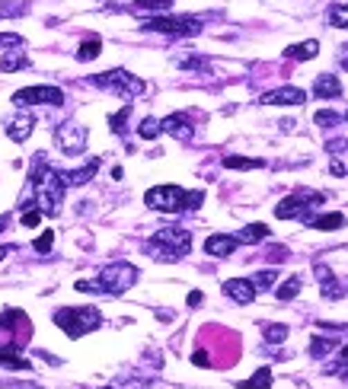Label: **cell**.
<instances>
[{
	"mask_svg": "<svg viewBox=\"0 0 348 389\" xmlns=\"http://www.w3.org/2000/svg\"><path fill=\"white\" fill-rule=\"evenodd\" d=\"M205 201L201 191H185L179 185H154L144 195V205L150 211H160V214H183V211H195V207Z\"/></svg>",
	"mask_w": 348,
	"mask_h": 389,
	"instance_id": "6da1fadb",
	"label": "cell"
},
{
	"mask_svg": "<svg viewBox=\"0 0 348 389\" xmlns=\"http://www.w3.org/2000/svg\"><path fill=\"white\" fill-rule=\"evenodd\" d=\"M150 256L157 258V262H179V258L189 256L192 249V233L183 230V227H163L144 243Z\"/></svg>",
	"mask_w": 348,
	"mask_h": 389,
	"instance_id": "7a4b0ae2",
	"label": "cell"
},
{
	"mask_svg": "<svg viewBox=\"0 0 348 389\" xmlns=\"http://www.w3.org/2000/svg\"><path fill=\"white\" fill-rule=\"evenodd\" d=\"M141 278V272L131 262H112L100 272L96 281H77V290H93V294H125L134 287V281Z\"/></svg>",
	"mask_w": 348,
	"mask_h": 389,
	"instance_id": "3957f363",
	"label": "cell"
},
{
	"mask_svg": "<svg viewBox=\"0 0 348 389\" xmlns=\"http://www.w3.org/2000/svg\"><path fill=\"white\" fill-rule=\"evenodd\" d=\"M323 201H326V195H320V191L297 189V191H291L288 198H282V205L275 207V217H278V220H291V217H294V220H304V224H310Z\"/></svg>",
	"mask_w": 348,
	"mask_h": 389,
	"instance_id": "277c9868",
	"label": "cell"
},
{
	"mask_svg": "<svg viewBox=\"0 0 348 389\" xmlns=\"http://www.w3.org/2000/svg\"><path fill=\"white\" fill-rule=\"evenodd\" d=\"M55 323L67 332V339H80L86 332L100 329L102 313L96 307H64L55 313Z\"/></svg>",
	"mask_w": 348,
	"mask_h": 389,
	"instance_id": "5b68a950",
	"label": "cell"
},
{
	"mask_svg": "<svg viewBox=\"0 0 348 389\" xmlns=\"http://www.w3.org/2000/svg\"><path fill=\"white\" fill-rule=\"evenodd\" d=\"M90 83H93V86H100V90L116 93V96H122V99H138V96L147 90V83H144L141 77L128 74V70H122V67H116V70H106V74L90 77Z\"/></svg>",
	"mask_w": 348,
	"mask_h": 389,
	"instance_id": "8992f818",
	"label": "cell"
},
{
	"mask_svg": "<svg viewBox=\"0 0 348 389\" xmlns=\"http://www.w3.org/2000/svg\"><path fill=\"white\" fill-rule=\"evenodd\" d=\"M147 32H163V35H199L201 32V19L195 17H150L144 23Z\"/></svg>",
	"mask_w": 348,
	"mask_h": 389,
	"instance_id": "52a82bcc",
	"label": "cell"
},
{
	"mask_svg": "<svg viewBox=\"0 0 348 389\" xmlns=\"http://www.w3.org/2000/svg\"><path fill=\"white\" fill-rule=\"evenodd\" d=\"M64 102V90L58 86H26V90L13 93V106H61Z\"/></svg>",
	"mask_w": 348,
	"mask_h": 389,
	"instance_id": "ba28073f",
	"label": "cell"
},
{
	"mask_svg": "<svg viewBox=\"0 0 348 389\" xmlns=\"http://www.w3.org/2000/svg\"><path fill=\"white\" fill-rule=\"evenodd\" d=\"M55 141H58V147L64 150V153H71V157H77V153H83V147H86V128L83 124H58L55 128Z\"/></svg>",
	"mask_w": 348,
	"mask_h": 389,
	"instance_id": "9c48e42d",
	"label": "cell"
},
{
	"mask_svg": "<svg viewBox=\"0 0 348 389\" xmlns=\"http://www.w3.org/2000/svg\"><path fill=\"white\" fill-rule=\"evenodd\" d=\"M259 102H262V106H304V102H307V93L300 90V86H278V90L266 93Z\"/></svg>",
	"mask_w": 348,
	"mask_h": 389,
	"instance_id": "30bf717a",
	"label": "cell"
},
{
	"mask_svg": "<svg viewBox=\"0 0 348 389\" xmlns=\"http://www.w3.org/2000/svg\"><path fill=\"white\" fill-rule=\"evenodd\" d=\"M313 274H316V281H320V294H323L326 300H339L342 294H345V284H342L339 278L329 272V265L316 262V265H313Z\"/></svg>",
	"mask_w": 348,
	"mask_h": 389,
	"instance_id": "8fae6325",
	"label": "cell"
},
{
	"mask_svg": "<svg viewBox=\"0 0 348 389\" xmlns=\"http://www.w3.org/2000/svg\"><path fill=\"white\" fill-rule=\"evenodd\" d=\"M224 294L233 303H240V307H249L256 300V287H253L249 278H230V281H224Z\"/></svg>",
	"mask_w": 348,
	"mask_h": 389,
	"instance_id": "7c38bea8",
	"label": "cell"
},
{
	"mask_svg": "<svg viewBox=\"0 0 348 389\" xmlns=\"http://www.w3.org/2000/svg\"><path fill=\"white\" fill-rule=\"evenodd\" d=\"M237 246H240V243H237V236H230V233H214V236H208L205 240V252L208 256H214V258L233 256V249Z\"/></svg>",
	"mask_w": 348,
	"mask_h": 389,
	"instance_id": "4fadbf2b",
	"label": "cell"
},
{
	"mask_svg": "<svg viewBox=\"0 0 348 389\" xmlns=\"http://www.w3.org/2000/svg\"><path fill=\"white\" fill-rule=\"evenodd\" d=\"M33 128H35V118L29 115V112L13 115V118H10V124H7V137H10V141H17V144H23V141H29Z\"/></svg>",
	"mask_w": 348,
	"mask_h": 389,
	"instance_id": "5bb4252c",
	"label": "cell"
},
{
	"mask_svg": "<svg viewBox=\"0 0 348 389\" xmlns=\"http://www.w3.org/2000/svg\"><path fill=\"white\" fill-rule=\"evenodd\" d=\"M160 124H163L166 134H173L176 141H189V137H192V122H189V115H179V112H176V115H166Z\"/></svg>",
	"mask_w": 348,
	"mask_h": 389,
	"instance_id": "9a60e30c",
	"label": "cell"
},
{
	"mask_svg": "<svg viewBox=\"0 0 348 389\" xmlns=\"http://www.w3.org/2000/svg\"><path fill=\"white\" fill-rule=\"evenodd\" d=\"M96 169H100V160H90V163L80 166V169H74V173H61V182H64V189H71V185H83V182H90L93 175H96Z\"/></svg>",
	"mask_w": 348,
	"mask_h": 389,
	"instance_id": "2e32d148",
	"label": "cell"
},
{
	"mask_svg": "<svg viewBox=\"0 0 348 389\" xmlns=\"http://www.w3.org/2000/svg\"><path fill=\"white\" fill-rule=\"evenodd\" d=\"M313 93L320 96V99H336L342 93V80L339 77H332V74H320L313 83Z\"/></svg>",
	"mask_w": 348,
	"mask_h": 389,
	"instance_id": "e0dca14e",
	"label": "cell"
},
{
	"mask_svg": "<svg viewBox=\"0 0 348 389\" xmlns=\"http://www.w3.org/2000/svg\"><path fill=\"white\" fill-rule=\"evenodd\" d=\"M310 227H313V230H323V233L342 230V227H345V214H342V211H332V214H316L313 220H310Z\"/></svg>",
	"mask_w": 348,
	"mask_h": 389,
	"instance_id": "ac0fdd59",
	"label": "cell"
},
{
	"mask_svg": "<svg viewBox=\"0 0 348 389\" xmlns=\"http://www.w3.org/2000/svg\"><path fill=\"white\" fill-rule=\"evenodd\" d=\"M320 55V41H300V45H291L288 51H284V58H291V61H310V58H316Z\"/></svg>",
	"mask_w": 348,
	"mask_h": 389,
	"instance_id": "d6986e66",
	"label": "cell"
},
{
	"mask_svg": "<svg viewBox=\"0 0 348 389\" xmlns=\"http://www.w3.org/2000/svg\"><path fill=\"white\" fill-rule=\"evenodd\" d=\"M268 240V227L266 224H249L243 227L240 233H237V243H243V246H253V243H262Z\"/></svg>",
	"mask_w": 348,
	"mask_h": 389,
	"instance_id": "ffe728a7",
	"label": "cell"
},
{
	"mask_svg": "<svg viewBox=\"0 0 348 389\" xmlns=\"http://www.w3.org/2000/svg\"><path fill=\"white\" fill-rule=\"evenodd\" d=\"M0 367H10V370H29V357H23L17 348H0Z\"/></svg>",
	"mask_w": 348,
	"mask_h": 389,
	"instance_id": "44dd1931",
	"label": "cell"
},
{
	"mask_svg": "<svg viewBox=\"0 0 348 389\" xmlns=\"http://www.w3.org/2000/svg\"><path fill=\"white\" fill-rule=\"evenodd\" d=\"M240 389H272V370L268 367H259L246 383H237Z\"/></svg>",
	"mask_w": 348,
	"mask_h": 389,
	"instance_id": "7402d4cb",
	"label": "cell"
},
{
	"mask_svg": "<svg viewBox=\"0 0 348 389\" xmlns=\"http://www.w3.org/2000/svg\"><path fill=\"white\" fill-rule=\"evenodd\" d=\"M23 67H29V58H26L23 51H7V55L0 58V70H3V74H10V70H23Z\"/></svg>",
	"mask_w": 348,
	"mask_h": 389,
	"instance_id": "603a6c76",
	"label": "cell"
},
{
	"mask_svg": "<svg viewBox=\"0 0 348 389\" xmlns=\"http://www.w3.org/2000/svg\"><path fill=\"white\" fill-rule=\"evenodd\" d=\"M300 287H304V281H300L297 274H291L288 281H284L282 287L275 290V294H278V300H282V303H288V300H294V297L300 294Z\"/></svg>",
	"mask_w": 348,
	"mask_h": 389,
	"instance_id": "cb8c5ba5",
	"label": "cell"
},
{
	"mask_svg": "<svg viewBox=\"0 0 348 389\" xmlns=\"http://www.w3.org/2000/svg\"><path fill=\"white\" fill-rule=\"evenodd\" d=\"M173 7V0H138L134 3V13H166V10Z\"/></svg>",
	"mask_w": 348,
	"mask_h": 389,
	"instance_id": "d4e9b609",
	"label": "cell"
},
{
	"mask_svg": "<svg viewBox=\"0 0 348 389\" xmlns=\"http://www.w3.org/2000/svg\"><path fill=\"white\" fill-rule=\"evenodd\" d=\"M100 51H102V41L93 35V39H86L80 48H77V61H93V58H100Z\"/></svg>",
	"mask_w": 348,
	"mask_h": 389,
	"instance_id": "484cf974",
	"label": "cell"
},
{
	"mask_svg": "<svg viewBox=\"0 0 348 389\" xmlns=\"http://www.w3.org/2000/svg\"><path fill=\"white\" fill-rule=\"evenodd\" d=\"M249 281H253L256 294H259V290H272L275 281H278V272H275V268H266V272H259L256 278H249Z\"/></svg>",
	"mask_w": 348,
	"mask_h": 389,
	"instance_id": "4316f807",
	"label": "cell"
},
{
	"mask_svg": "<svg viewBox=\"0 0 348 389\" xmlns=\"http://www.w3.org/2000/svg\"><path fill=\"white\" fill-rule=\"evenodd\" d=\"M227 169H262V160H253V157H224Z\"/></svg>",
	"mask_w": 348,
	"mask_h": 389,
	"instance_id": "83f0119b",
	"label": "cell"
},
{
	"mask_svg": "<svg viewBox=\"0 0 348 389\" xmlns=\"http://www.w3.org/2000/svg\"><path fill=\"white\" fill-rule=\"evenodd\" d=\"M288 325H282V323H268L266 329H262V335H266V341H272V345H282L284 339H288Z\"/></svg>",
	"mask_w": 348,
	"mask_h": 389,
	"instance_id": "f1b7e54d",
	"label": "cell"
},
{
	"mask_svg": "<svg viewBox=\"0 0 348 389\" xmlns=\"http://www.w3.org/2000/svg\"><path fill=\"white\" fill-rule=\"evenodd\" d=\"M329 23L336 29H348V3H332L329 7Z\"/></svg>",
	"mask_w": 348,
	"mask_h": 389,
	"instance_id": "f546056e",
	"label": "cell"
},
{
	"mask_svg": "<svg viewBox=\"0 0 348 389\" xmlns=\"http://www.w3.org/2000/svg\"><path fill=\"white\" fill-rule=\"evenodd\" d=\"M332 348H336V339H320V335L310 339V354L313 357H326Z\"/></svg>",
	"mask_w": 348,
	"mask_h": 389,
	"instance_id": "4dcf8cb0",
	"label": "cell"
},
{
	"mask_svg": "<svg viewBox=\"0 0 348 389\" xmlns=\"http://www.w3.org/2000/svg\"><path fill=\"white\" fill-rule=\"evenodd\" d=\"M138 134H141V137H147V141H154V137H160V134H163V124H160L157 118H144L141 128H138Z\"/></svg>",
	"mask_w": 348,
	"mask_h": 389,
	"instance_id": "1f68e13d",
	"label": "cell"
},
{
	"mask_svg": "<svg viewBox=\"0 0 348 389\" xmlns=\"http://www.w3.org/2000/svg\"><path fill=\"white\" fill-rule=\"evenodd\" d=\"M128 115H131V102H128V106H122V112H116V115L109 118L112 131H116V134H125V122H128Z\"/></svg>",
	"mask_w": 348,
	"mask_h": 389,
	"instance_id": "d6a6232c",
	"label": "cell"
},
{
	"mask_svg": "<svg viewBox=\"0 0 348 389\" xmlns=\"http://www.w3.org/2000/svg\"><path fill=\"white\" fill-rule=\"evenodd\" d=\"M326 373H339V377H348V345L339 351V361L326 367Z\"/></svg>",
	"mask_w": 348,
	"mask_h": 389,
	"instance_id": "836d02e7",
	"label": "cell"
},
{
	"mask_svg": "<svg viewBox=\"0 0 348 389\" xmlns=\"http://www.w3.org/2000/svg\"><path fill=\"white\" fill-rule=\"evenodd\" d=\"M313 122L320 124V128H329V124H342V122H345V118H342L339 112H316V115H313Z\"/></svg>",
	"mask_w": 348,
	"mask_h": 389,
	"instance_id": "e575fe53",
	"label": "cell"
},
{
	"mask_svg": "<svg viewBox=\"0 0 348 389\" xmlns=\"http://www.w3.org/2000/svg\"><path fill=\"white\" fill-rule=\"evenodd\" d=\"M176 64L185 67V70H201V74L208 70V61L205 58H176Z\"/></svg>",
	"mask_w": 348,
	"mask_h": 389,
	"instance_id": "d590c367",
	"label": "cell"
},
{
	"mask_svg": "<svg viewBox=\"0 0 348 389\" xmlns=\"http://www.w3.org/2000/svg\"><path fill=\"white\" fill-rule=\"evenodd\" d=\"M26 10V3H0V17H23Z\"/></svg>",
	"mask_w": 348,
	"mask_h": 389,
	"instance_id": "8d00e7d4",
	"label": "cell"
},
{
	"mask_svg": "<svg viewBox=\"0 0 348 389\" xmlns=\"http://www.w3.org/2000/svg\"><path fill=\"white\" fill-rule=\"evenodd\" d=\"M23 45V35L17 32H0V48H19Z\"/></svg>",
	"mask_w": 348,
	"mask_h": 389,
	"instance_id": "74e56055",
	"label": "cell"
},
{
	"mask_svg": "<svg viewBox=\"0 0 348 389\" xmlns=\"http://www.w3.org/2000/svg\"><path fill=\"white\" fill-rule=\"evenodd\" d=\"M51 243H55V230H45L39 240H35V252H48Z\"/></svg>",
	"mask_w": 348,
	"mask_h": 389,
	"instance_id": "f35d334b",
	"label": "cell"
},
{
	"mask_svg": "<svg viewBox=\"0 0 348 389\" xmlns=\"http://www.w3.org/2000/svg\"><path fill=\"white\" fill-rule=\"evenodd\" d=\"M326 150H329L332 157H348V141H329Z\"/></svg>",
	"mask_w": 348,
	"mask_h": 389,
	"instance_id": "ab89813d",
	"label": "cell"
},
{
	"mask_svg": "<svg viewBox=\"0 0 348 389\" xmlns=\"http://www.w3.org/2000/svg\"><path fill=\"white\" fill-rule=\"evenodd\" d=\"M39 220H42L39 207H33V211H26V214H23V227H39Z\"/></svg>",
	"mask_w": 348,
	"mask_h": 389,
	"instance_id": "60d3db41",
	"label": "cell"
},
{
	"mask_svg": "<svg viewBox=\"0 0 348 389\" xmlns=\"http://www.w3.org/2000/svg\"><path fill=\"white\" fill-rule=\"evenodd\" d=\"M192 361H195V364H199V367H211V361H208V354H205V351H195V357H192Z\"/></svg>",
	"mask_w": 348,
	"mask_h": 389,
	"instance_id": "b9f144b4",
	"label": "cell"
},
{
	"mask_svg": "<svg viewBox=\"0 0 348 389\" xmlns=\"http://www.w3.org/2000/svg\"><path fill=\"white\" fill-rule=\"evenodd\" d=\"M199 303H201V294H199V290H192V294H189V307H199Z\"/></svg>",
	"mask_w": 348,
	"mask_h": 389,
	"instance_id": "7bdbcfd3",
	"label": "cell"
},
{
	"mask_svg": "<svg viewBox=\"0 0 348 389\" xmlns=\"http://www.w3.org/2000/svg\"><path fill=\"white\" fill-rule=\"evenodd\" d=\"M339 64L348 70V45H345V48H342V55H339Z\"/></svg>",
	"mask_w": 348,
	"mask_h": 389,
	"instance_id": "ee69618b",
	"label": "cell"
},
{
	"mask_svg": "<svg viewBox=\"0 0 348 389\" xmlns=\"http://www.w3.org/2000/svg\"><path fill=\"white\" fill-rule=\"evenodd\" d=\"M10 252H13V246H0V262H3V258H7Z\"/></svg>",
	"mask_w": 348,
	"mask_h": 389,
	"instance_id": "f6af8a7d",
	"label": "cell"
},
{
	"mask_svg": "<svg viewBox=\"0 0 348 389\" xmlns=\"http://www.w3.org/2000/svg\"><path fill=\"white\" fill-rule=\"evenodd\" d=\"M7 224H10V214H3V217H0V233L7 230Z\"/></svg>",
	"mask_w": 348,
	"mask_h": 389,
	"instance_id": "bcb514c9",
	"label": "cell"
},
{
	"mask_svg": "<svg viewBox=\"0 0 348 389\" xmlns=\"http://www.w3.org/2000/svg\"><path fill=\"white\" fill-rule=\"evenodd\" d=\"M342 118H345V122H348V112H345V115H342Z\"/></svg>",
	"mask_w": 348,
	"mask_h": 389,
	"instance_id": "7dc6e473",
	"label": "cell"
},
{
	"mask_svg": "<svg viewBox=\"0 0 348 389\" xmlns=\"http://www.w3.org/2000/svg\"><path fill=\"white\" fill-rule=\"evenodd\" d=\"M345 287H348V284H345Z\"/></svg>",
	"mask_w": 348,
	"mask_h": 389,
	"instance_id": "c3c4849f",
	"label": "cell"
}]
</instances>
